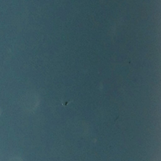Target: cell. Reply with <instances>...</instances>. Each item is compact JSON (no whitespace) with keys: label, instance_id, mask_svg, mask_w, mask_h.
I'll use <instances>...</instances> for the list:
<instances>
[{"label":"cell","instance_id":"1","mask_svg":"<svg viewBox=\"0 0 161 161\" xmlns=\"http://www.w3.org/2000/svg\"><path fill=\"white\" fill-rule=\"evenodd\" d=\"M9 161H23V160L21 158L16 156L11 158Z\"/></svg>","mask_w":161,"mask_h":161}]
</instances>
